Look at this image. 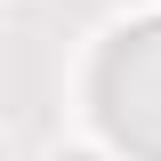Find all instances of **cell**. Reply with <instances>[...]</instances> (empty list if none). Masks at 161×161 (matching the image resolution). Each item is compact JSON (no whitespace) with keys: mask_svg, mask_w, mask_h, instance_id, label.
<instances>
[{"mask_svg":"<svg viewBox=\"0 0 161 161\" xmlns=\"http://www.w3.org/2000/svg\"><path fill=\"white\" fill-rule=\"evenodd\" d=\"M105 121L129 145L161 153V24L121 32V48L105 57Z\"/></svg>","mask_w":161,"mask_h":161,"instance_id":"6da1fadb","label":"cell"}]
</instances>
